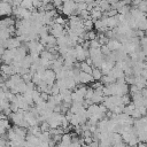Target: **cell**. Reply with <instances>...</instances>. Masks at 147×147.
<instances>
[{
  "instance_id": "6da1fadb",
  "label": "cell",
  "mask_w": 147,
  "mask_h": 147,
  "mask_svg": "<svg viewBox=\"0 0 147 147\" xmlns=\"http://www.w3.org/2000/svg\"><path fill=\"white\" fill-rule=\"evenodd\" d=\"M76 10V2H74L72 0L65 2L62 5V14H64L65 16H71L74 15Z\"/></svg>"
},
{
  "instance_id": "7a4b0ae2",
  "label": "cell",
  "mask_w": 147,
  "mask_h": 147,
  "mask_svg": "<svg viewBox=\"0 0 147 147\" xmlns=\"http://www.w3.org/2000/svg\"><path fill=\"white\" fill-rule=\"evenodd\" d=\"M21 45H22V42H21L16 37H10V38H8V39L5 41L3 47H5L6 49H16V48L21 47Z\"/></svg>"
},
{
  "instance_id": "3957f363",
  "label": "cell",
  "mask_w": 147,
  "mask_h": 147,
  "mask_svg": "<svg viewBox=\"0 0 147 147\" xmlns=\"http://www.w3.org/2000/svg\"><path fill=\"white\" fill-rule=\"evenodd\" d=\"M13 6L7 2H1L0 1V16H9L11 15Z\"/></svg>"
},
{
  "instance_id": "277c9868",
  "label": "cell",
  "mask_w": 147,
  "mask_h": 147,
  "mask_svg": "<svg viewBox=\"0 0 147 147\" xmlns=\"http://www.w3.org/2000/svg\"><path fill=\"white\" fill-rule=\"evenodd\" d=\"M107 46L110 49V52H116V51H118L122 47V44L117 39L114 38V39H109V41L107 42Z\"/></svg>"
},
{
  "instance_id": "5b68a950",
  "label": "cell",
  "mask_w": 147,
  "mask_h": 147,
  "mask_svg": "<svg viewBox=\"0 0 147 147\" xmlns=\"http://www.w3.org/2000/svg\"><path fill=\"white\" fill-rule=\"evenodd\" d=\"M91 82H94L92 75L86 74V72H83V71L79 72V83H80V84L85 85V84H90Z\"/></svg>"
},
{
  "instance_id": "8992f818",
  "label": "cell",
  "mask_w": 147,
  "mask_h": 147,
  "mask_svg": "<svg viewBox=\"0 0 147 147\" xmlns=\"http://www.w3.org/2000/svg\"><path fill=\"white\" fill-rule=\"evenodd\" d=\"M90 15H91V20H92L93 22L96 21V20H101V18H102V11H101V9L99 8V6L94 7V8L90 11Z\"/></svg>"
},
{
  "instance_id": "52a82bcc",
  "label": "cell",
  "mask_w": 147,
  "mask_h": 147,
  "mask_svg": "<svg viewBox=\"0 0 147 147\" xmlns=\"http://www.w3.org/2000/svg\"><path fill=\"white\" fill-rule=\"evenodd\" d=\"M11 129L14 130V132L16 133V136H17V137L25 139V137H26V133H28V129H24V127L17 126V125H14V127H11Z\"/></svg>"
},
{
  "instance_id": "ba28073f",
  "label": "cell",
  "mask_w": 147,
  "mask_h": 147,
  "mask_svg": "<svg viewBox=\"0 0 147 147\" xmlns=\"http://www.w3.org/2000/svg\"><path fill=\"white\" fill-rule=\"evenodd\" d=\"M92 77H93V80L94 82H99V80H101V77H102V72H101V70L99 69V68H93L92 69Z\"/></svg>"
},
{
  "instance_id": "9c48e42d",
  "label": "cell",
  "mask_w": 147,
  "mask_h": 147,
  "mask_svg": "<svg viewBox=\"0 0 147 147\" xmlns=\"http://www.w3.org/2000/svg\"><path fill=\"white\" fill-rule=\"evenodd\" d=\"M79 69H80V71H83V72H86V74H92V67L91 65H88L86 62H80L79 63Z\"/></svg>"
},
{
  "instance_id": "30bf717a",
  "label": "cell",
  "mask_w": 147,
  "mask_h": 147,
  "mask_svg": "<svg viewBox=\"0 0 147 147\" xmlns=\"http://www.w3.org/2000/svg\"><path fill=\"white\" fill-rule=\"evenodd\" d=\"M83 26L85 29V31H91L93 29V21L90 18V20H84L83 21Z\"/></svg>"
},
{
  "instance_id": "8fae6325",
  "label": "cell",
  "mask_w": 147,
  "mask_h": 147,
  "mask_svg": "<svg viewBox=\"0 0 147 147\" xmlns=\"http://www.w3.org/2000/svg\"><path fill=\"white\" fill-rule=\"evenodd\" d=\"M54 23H56V24H60V25H63V26H64V24H67V23H68V20H67V18H64L63 16H61V15H57V16L54 18Z\"/></svg>"
},
{
  "instance_id": "7c38bea8",
  "label": "cell",
  "mask_w": 147,
  "mask_h": 147,
  "mask_svg": "<svg viewBox=\"0 0 147 147\" xmlns=\"http://www.w3.org/2000/svg\"><path fill=\"white\" fill-rule=\"evenodd\" d=\"M130 10H131V6L130 5H125V6L121 7L119 9H117V13L118 14H122V15H126V14L130 13Z\"/></svg>"
},
{
  "instance_id": "4fadbf2b",
  "label": "cell",
  "mask_w": 147,
  "mask_h": 147,
  "mask_svg": "<svg viewBox=\"0 0 147 147\" xmlns=\"http://www.w3.org/2000/svg\"><path fill=\"white\" fill-rule=\"evenodd\" d=\"M39 129H40L41 132H46V131H49L51 130V126H49V124L46 121H44V122H41L39 124Z\"/></svg>"
},
{
  "instance_id": "5bb4252c",
  "label": "cell",
  "mask_w": 147,
  "mask_h": 147,
  "mask_svg": "<svg viewBox=\"0 0 147 147\" xmlns=\"http://www.w3.org/2000/svg\"><path fill=\"white\" fill-rule=\"evenodd\" d=\"M60 93V88L59 86L56 85V83H54L52 86H51V95H57Z\"/></svg>"
},
{
  "instance_id": "9a60e30c",
  "label": "cell",
  "mask_w": 147,
  "mask_h": 147,
  "mask_svg": "<svg viewBox=\"0 0 147 147\" xmlns=\"http://www.w3.org/2000/svg\"><path fill=\"white\" fill-rule=\"evenodd\" d=\"M131 102H132V100H131V95H130V94H125V95L122 96V103H123L124 106H127V105L131 103Z\"/></svg>"
},
{
  "instance_id": "2e32d148",
  "label": "cell",
  "mask_w": 147,
  "mask_h": 147,
  "mask_svg": "<svg viewBox=\"0 0 147 147\" xmlns=\"http://www.w3.org/2000/svg\"><path fill=\"white\" fill-rule=\"evenodd\" d=\"M100 51H101V53H102V55H103V56H107V55H109V54L111 53L107 45H102V46L100 47Z\"/></svg>"
},
{
  "instance_id": "e0dca14e",
  "label": "cell",
  "mask_w": 147,
  "mask_h": 147,
  "mask_svg": "<svg viewBox=\"0 0 147 147\" xmlns=\"http://www.w3.org/2000/svg\"><path fill=\"white\" fill-rule=\"evenodd\" d=\"M93 94H94V90L92 87H87V91H86V94H85V99L86 100H91Z\"/></svg>"
},
{
  "instance_id": "ac0fdd59",
  "label": "cell",
  "mask_w": 147,
  "mask_h": 147,
  "mask_svg": "<svg viewBox=\"0 0 147 147\" xmlns=\"http://www.w3.org/2000/svg\"><path fill=\"white\" fill-rule=\"evenodd\" d=\"M100 47H101V45L96 39L90 41V48H100Z\"/></svg>"
},
{
  "instance_id": "d6986e66",
  "label": "cell",
  "mask_w": 147,
  "mask_h": 147,
  "mask_svg": "<svg viewBox=\"0 0 147 147\" xmlns=\"http://www.w3.org/2000/svg\"><path fill=\"white\" fill-rule=\"evenodd\" d=\"M22 79L24 80V83H29V82H31V80H32V75H31L30 72L24 74V75L22 76Z\"/></svg>"
},
{
  "instance_id": "ffe728a7",
  "label": "cell",
  "mask_w": 147,
  "mask_h": 147,
  "mask_svg": "<svg viewBox=\"0 0 147 147\" xmlns=\"http://www.w3.org/2000/svg\"><path fill=\"white\" fill-rule=\"evenodd\" d=\"M32 6L34 9H38L40 6H42V1L41 0H32Z\"/></svg>"
},
{
  "instance_id": "44dd1931",
  "label": "cell",
  "mask_w": 147,
  "mask_h": 147,
  "mask_svg": "<svg viewBox=\"0 0 147 147\" xmlns=\"http://www.w3.org/2000/svg\"><path fill=\"white\" fill-rule=\"evenodd\" d=\"M40 98H41V100H42V101L47 102V101H48V99H49V94H48V93H46V92H40Z\"/></svg>"
},
{
  "instance_id": "7402d4cb",
  "label": "cell",
  "mask_w": 147,
  "mask_h": 147,
  "mask_svg": "<svg viewBox=\"0 0 147 147\" xmlns=\"http://www.w3.org/2000/svg\"><path fill=\"white\" fill-rule=\"evenodd\" d=\"M101 86H103V84L99 80V82H93V84H92L91 87H92L93 90H95V88H99V87H101Z\"/></svg>"
},
{
  "instance_id": "603a6c76",
  "label": "cell",
  "mask_w": 147,
  "mask_h": 147,
  "mask_svg": "<svg viewBox=\"0 0 147 147\" xmlns=\"http://www.w3.org/2000/svg\"><path fill=\"white\" fill-rule=\"evenodd\" d=\"M51 2H52L53 6L55 7V9H56L57 7H61V6H62V1H61V0H52Z\"/></svg>"
},
{
  "instance_id": "cb8c5ba5",
  "label": "cell",
  "mask_w": 147,
  "mask_h": 147,
  "mask_svg": "<svg viewBox=\"0 0 147 147\" xmlns=\"http://www.w3.org/2000/svg\"><path fill=\"white\" fill-rule=\"evenodd\" d=\"M110 147H127L126 146V144L122 140V141H119V142H117V144H114V145H111Z\"/></svg>"
},
{
  "instance_id": "d4e9b609",
  "label": "cell",
  "mask_w": 147,
  "mask_h": 147,
  "mask_svg": "<svg viewBox=\"0 0 147 147\" xmlns=\"http://www.w3.org/2000/svg\"><path fill=\"white\" fill-rule=\"evenodd\" d=\"M140 93H141V95H142L144 98H146V99H147V87L142 88V90L140 91Z\"/></svg>"
},
{
  "instance_id": "484cf974",
  "label": "cell",
  "mask_w": 147,
  "mask_h": 147,
  "mask_svg": "<svg viewBox=\"0 0 147 147\" xmlns=\"http://www.w3.org/2000/svg\"><path fill=\"white\" fill-rule=\"evenodd\" d=\"M84 62H86V63H87L88 65H91V67L93 65V62H92V60H91V57H86V60H85Z\"/></svg>"
},
{
  "instance_id": "4316f807",
  "label": "cell",
  "mask_w": 147,
  "mask_h": 147,
  "mask_svg": "<svg viewBox=\"0 0 147 147\" xmlns=\"http://www.w3.org/2000/svg\"><path fill=\"white\" fill-rule=\"evenodd\" d=\"M2 118H6V116L2 114V111H0V119H2Z\"/></svg>"
},
{
  "instance_id": "83f0119b",
  "label": "cell",
  "mask_w": 147,
  "mask_h": 147,
  "mask_svg": "<svg viewBox=\"0 0 147 147\" xmlns=\"http://www.w3.org/2000/svg\"><path fill=\"white\" fill-rule=\"evenodd\" d=\"M61 1H62V5H63V3H65V2H68V1H70V0H61Z\"/></svg>"
}]
</instances>
